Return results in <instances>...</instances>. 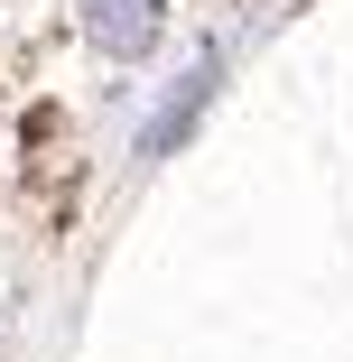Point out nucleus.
Returning <instances> with one entry per match:
<instances>
[{"label":"nucleus","instance_id":"nucleus-1","mask_svg":"<svg viewBox=\"0 0 353 362\" xmlns=\"http://www.w3.org/2000/svg\"><path fill=\"white\" fill-rule=\"evenodd\" d=\"M75 10H84V37L103 47V56H149V37L168 28V0H75Z\"/></svg>","mask_w":353,"mask_h":362}]
</instances>
